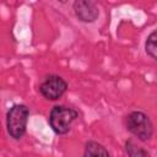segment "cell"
Segmentation results:
<instances>
[{"instance_id": "6da1fadb", "label": "cell", "mask_w": 157, "mask_h": 157, "mask_svg": "<svg viewBox=\"0 0 157 157\" xmlns=\"http://www.w3.org/2000/svg\"><path fill=\"white\" fill-rule=\"evenodd\" d=\"M29 108L23 103L13 104L6 113V130L13 140H21L27 130Z\"/></svg>"}, {"instance_id": "7a4b0ae2", "label": "cell", "mask_w": 157, "mask_h": 157, "mask_svg": "<svg viewBox=\"0 0 157 157\" xmlns=\"http://www.w3.org/2000/svg\"><path fill=\"white\" fill-rule=\"evenodd\" d=\"M78 118V112L63 104L54 105L48 117V124L56 135H65L70 131L72 123Z\"/></svg>"}, {"instance_id": "3957f363", "label": "cell", "mask_w": 157, "mask_h": 157, "mask_svg": "<svg viewBox=\"0 0 157 157\" xmlns=\"http://www.w3.org/2000/svg\"><path fill=\"white\" fill-rule=\"evenodd\" d=\"M126 130L137 140L146 142L153 135V124L150 117L141 110L130 112L124 120Z\"/></svg>"}, {"instance_id": "277c9868", "label": "cell", "mask_w": 157, "mask_h": 157, "mask_svg": "<svg viewBox=\"0 0 157 157\" xmlns=\"http://www.w3.org/2000/svg\"><path fill=\"white\" fill-rule=\"evenodd\" d=\"M39 93L48 101L60 99L67 91V82L59 75H48L39 85Z\"/></svg>"}, {"instance_id": "5b68a950", "label": "cell", "mask_w": 157, "mask_h": 157, "mask_svg": "<svg viewBox=\"0 0 157 157\" xmlns=\"http://www.w3.org/2000/svg\"><path fill=\"white\" fill-rule=\"evenodd\" d=\"M72 10L76 18L83 23H93L99 17V9L93 0H74Z\"/></svg>"}, {"instance_id": "8992f818", "label": "cell", "mask_w": 157, "mask_h": 157, "mask_svg": "<svg viewBox=\"0 0 157 157\" xmlns=\"http://www.w3.org/2000/svg\"><path fill=\"white\" fill-rule=\"evenodd\" d=\"M83 156L85 157H91V156H104V157H108V156H110V153L102 144H99V142H97L94 140H88L85 144Z\"/></svg>"}, {"instance_id": "52a82bcc", "label": "cell", "mask_w": 157, "mask_h": 157, "mask_svg": "<svg viewBox=\"0 0 157 157\" xmlns=\"http://www.w3.org/2000/svg\"><path fill=\"white\" fill-rule=\"evenodd\" d=\"M145 52L148 56L157 61V29L147 36L145 40Z\"/></svg>"}, {"instance_id": "ba28073f", "label": "cell", "mask_w": 157, "mask_h": 157, "mask_svg": "<svg viewBox=\"0 0 157 157\" xmlns=\"http://www.w3.org/2000/svg\"><path fill=\"white\" fill-rule=\"evenodd\" d=\"M125 152L130 157H141V156H150V152L140 146H137L131 139L125 141Z\"/></svg>"}, {"instance_id": "9c48e42d", "label": "cell", "mask_w": 157, "mask_h": 157, "mask_svg": "<svg viewBox=\"0 0 157 157\" xmlns=\"http://www.w3.org/2000/svg\"><path fill=\"white\" fill-rule=\"evenodd\" d=\"M58 1H59V2H61V4H65L67 0H58Z\"/></svg>"}]
</instances>
